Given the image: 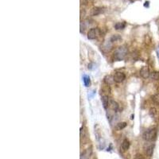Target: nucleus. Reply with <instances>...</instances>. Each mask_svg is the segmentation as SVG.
Returning <instances> with one entry per match:
<instances>
[{
  "label": "nucleus",
  "instance_id": "nucleus-1",
  "mask_svg": "<svg viewBox=\"0 0 159 159\" xmlns=\"http://www.w3.org/2000/svg\"><path fill=\"white\" fill-rule=\"evenodd\" d=\"M127 54V49L125 46L118 47L114 53V59L115 60H122Z\"/></svg>",
  "mask_w": 159,
  "mask_h": 159
},
{
  "label": "nucleus",
  "instance_id": "nucleus-2",
  "mask_svg": "<svg viewBox=\"0 0 159 159\" xmlns=\"http://www.w3.org/2000/svg\"><path fill=\"white\" fill-rule=\"evenodd\" d=\"M142 138L144 140L148 142L154 141L157 138V130L155 128H151L146 131L142 134Z\"/></svg>",
  "mask_w": 159,
  "mask_h": 159
},
{
  "label": "nucleus",
  "instance_id": "nucleus-3",
  "mask_svg": "<svg viewBox=\"0 0 159 159\" xmlns=\"http://www.w3.org/2000/svg\"><path fill=\"white\" fill-rule=\"evenodd\" d=\"M100 35V30L99 28H91L88 32V38L90 40H94Z\"/></svg>",
  "mask_w": 159,
  "mask_h": 159
},
{
  "label": "nucleus",
  "instance_id": "nucleus-4",
  "mask_svg": "<svg viewBox=\"0 0 159 159\" xmlns=\"http://www.w3.org/2000/svg\"><path fill=\"white\" fill-rule=\"evenodd\" d=\"M113 77H114L115 82H116V83H121V82H123L124 80H125L126 76H125V74H124L123 72H116L114 74Z\"/></svg>",
  "mask_w": 159,
  "mask_h": 159
},
{
  "label": "nucleus",
  "instance_id": "nucleus-5",
  "mask_svg": "<svg viewBox=\"0 0 159 159\" xmlns=\"http://www.w3.org/2000/svg\"><path fill=\"white\" fill-rule=\"evenodd\" d=\"M140 75L142 78L146 79L150 76V69L147 66H143L141 70H140Z\"/></svg>",
  "mask_w": 159,
  "mask_h": 159
},
{
  "label": "nucleus",
  "instance_id": "nucleus-6",
  "mask_svg": "<svg viewBox=\"0 0 159 159\" xmlns=\"http://www.w3.org/2000/svg\"><path fill=\"white\" fill-rule=\"evenodd\" d=\"M103 11H104V10L102 7H94L91 11V16H97V15L101 14Z\"/></svg>",
  "mask_w": 159,
  "mask_h": 159
},
{
  "label": "nucleus",
  "instance_id": "nucleus-7",
  "mask_svg": "<svg viewBox=\"0 0 159 159\" xmlns=\"http://www.w3.org/2000/svg\"><path fill=\"white\" fill-rule=\"evenodd\" d=\"M101 100H102L103 108L107 109V107H109V104H110V100H109L108 96L107 95H103L102 98H101Z\"/></svg>",
  "mask_w": 159,
  "mask_h": 159
},
{
  "label": "nucleus",
  "instance_id": "nucleus-8",
  "mask_svg": "<svg viewBox=\"0 0 159 159\" xmlns=\"http://www.w3.org/2000/svg\"><path fill=\"white\" fill-rule=\"evenodd\" d=\"M121 147H122L123 150H124V151H126V150H128L129 147H130V142H129V141L127 140V139H124V140L123 141V142H122Z\"/></svg>",
  "mask_w": 159,
  "mask_h": 159
},
{
  "label": "nucleus",
  "instance_id": "nucleus-9",
  "mask_svg": "<svg viewBox=\"0 0 159 159\" xmlns=\"http://www.w3.org/2000/svg\"><path fill=\"white\" fill-rule=\"evenodd\" d=\"M104 82H105L107 85L112 84L115 82L114 77L111 76H105V78H104Z\"/></svg>",
  "mask_w": 159,
  "mask_h": 159
},
{
  "label": "nucleus",
  "instance_id": "nucleus-10",
  "mask_svg": "<svg viewBox=\"0 0 159 159\" xmlns=\"http://www.w3.org/2000/svg\"><path fill=\"white\" fill-rule=\"evenodd\" d=\"M109 107L112 109V110H114V111H117L118 110V108H119V104L117 103V102H115V100H110V104H109Z\"/></svg>",
  "mask_w": 159,
  "mask_h": 159
},
{
  "label": "nucleus",
  "instance_id": "nucleus-11",
  "mask_svg": "<svg viewBox=\"0 0 159 159\" xmlns=\"http://www.w3.org/2000/svg\"><path fill=\"white\" fill-rule=\"evenodd\" d=\"M83 81H84V86L85 87H89L90 84H91V81H90V77L87 75H84L83 76Z\"/></svg>",
  "mask_w": 159,
  "mask_h": 159
},
{
  "label": "nucleus",
  "instance_id": "nucleus-12",
  "mask_svg": "<svg viewBox=\"0 0 159 159\" xmlns=\"http://www.w3.org/2000/svg\"><path fill=\"white\" fill-rule=\"evenodd\" d=\"M154 145H150V146H149L146 147V154L149 157H151V156H152L153 152H154Z\"/></svg>",
  "mask_w": 159,
  "mask_h": 159
},
{
  "label": "nucleus",
  "instance_id": "nucleus-13",
  "mask_svg": "<svg viewBox=\"0 0 159 159\" xmlns=\"http://www.w3.org/2000/svg\"><path fill=\"white\" fill-rule=\"evenodd\" d=\"M126 26V23L125 22H117L115 25V28L117 30H120V29H123Z\"/></svg>",
  "mask_w": 159,
  "mask_h": 159
},
{
  "label": "nucleus",
  "instance_id": "nucleus-14",
  "mask_svg": "<svg viewBox=\"0 0 159 159\" xmlns=\"http://www.w3.org/2000/svg\"><path fill=\"white\" fill-rule=\"evenodd\" d=\"M91 153V150H89V149H88L86 151H84V153L81 154V158L83 157L84 159H88V158L90 157Z\"/></svg>",
  "mask_w": 159,
  "mask_h": 159
},
{
  "label": "nucleus",
  "instance_id": "nucleus-15",
  "mask_svg": "<svg viewBox=\"0 0 159 159\" xmlns=\"http://www.w3.org/2000/svg\"><path fill=\"white\" fill-rule=\"evenodd\" d=\"M150 77L154 81H159V72H154L150 74Z\"/></svg>",
  "mask_w": 159,
  "mask_h": 159
},
{
  "label": "nucleus",
  "instance_id": "nucleus-16",
  "mask_svg": "<svg viewBox=\"0 0 159 159\" xmlns=\"http://www.w3.org/2000/svg\"><path fill=\"white\" fill-rule=\"evenodd\" d=\"M152 100H153L155 103H157V104L159 105V93H158V94H155V95H153V96H152Z\"/></svg>",
  "mask_w": 159,
  "mask_h": 159
},
{
  "label": "nucleus",
  "instance_id": "nucleus-17",
  "mask_svg": "<svg viewBox=\"0 0 159 159\" xmlns=\"http://www.w3.org/2000/svg\"><path fill=\"white\" fill-rule=\"evenodd\" d=\"M126 126V123L122 122V123H119L117 124V129H119V130H123V129L125 128Z\"/></svg>",
  "mask_w": 159,
  "mask_h": 159
},
{
  "label": "nucleus",
  "instance_id": "nucleus-18",
  "mask_svg": "<svg viewBox=\"0 0 159 159\" xmlns=\"http://www.w3.org/2000/svg\"><path fill=\"white\" fill-rule=\"evenodd\" d=\"M150 115L152 117H154V116L157 115V110H156L154 107L150 108Z\"/></svg>",
  "mask_w": 159,
  "mask_h": 159
},
{
  "label": "nucleus",
  "instance_id": "nucleus-19",
  "mask_svg": "<svg viewBox=\"0 0 159 159\" xmlns=\"http://www.w3.org/2000/svg\"><path fill=\"white\" fill-rule=\"evenodd\" d=\"M144 7H149V2H146L145 3V4H144Z\"/></svg>",
  "mask_w": 159,
  "mask_h": 159
},
{
  "label": "nucleus",
  "instance_id": "nucleus-20",
  "mask_svg": "<svg viewBox=\"0 0 159 159\" xmlns=\"http://www.w3.org/2000/svg\"><path fill=\"white\" fill-rule=\"evenodd\" d=\"M157 57L159 58V47L157 48Z\"/></svg>",
  "mask_w": 159,
  "mask_h": 159
}]
</instances>
